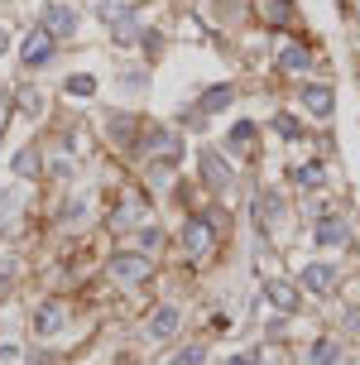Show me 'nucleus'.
I'll list each match as a JSON object with an SVG mask.
<instances>
[{
	"mask_svg": "<svg viewBox=\"0 0 360 365\" xmlns=\"http://www.w3.org/2000/svg\"><path fill=\"white\" fill-rule=\"evenodd\" d=\"M63 322H68V308H63V303H38V312H34V331L38 336L63 331Z\"/></svg>",
	"mask_w": 360,
	"mask_h": 365,
	"instance_id": "nucleus-8",
	"label": "nucleus"
},
{
	"mask_svg": "<svg viewBox=\"0 0 360 365\" xmlns=\"http://www.w3.org/2000/svg\"><path fill=\"white\" fill-rule=\"evenodd\" d=\"M5 120H10V91H0V130H5Z\"/></svg>",
	"mask_w": 360,
	"mask_h": 365,
	"instance_id": "nucleus-31",
	"label": "nucleus"
},
{
	"mask_svg": "<svg viewBox=\"0 0 360 365\" xmlns=\"http://www.w3.org/2000/svg\"><path fill=\"white\" fill-rule=\"evenodd\" d=\"M226 365H259V351H245V356H235V361H226Z\"/></svg>",
	"mask_w": 360,
	"mask_h": 365,
	"instance_id": "nucleus-32",
	"label": "nucleus"
},
{
	"mask_svg": "<svg viewBox=\"0 0 360 365\" xmlns=\"http://www.w3.org/2000/svg\"><path fill=\"white\" fill-rule=\"evenodd\" d=\"M110 274H115V279H125V284H144V279L154 274V259H144V255H135V250H125V255L110 259Z\"/></svg>",
	"mask_w": 360,
	"mask_h": 365,
	"instance_id": "nucleus-3",
	"label": "nucleus"
},
{
	"mask_svg": "<svg viewBox=\"0 0 360 365\" xmlns=\"http://www.w3.org/2000/svg\"><path fill=\"white\" fill-rule=\"evenodd\" d=\"M5 48H10V29H0V53H5Z\"/></svg>",
	"mask_w": 360,
	"mask_h": 365,
	"instance_id": "nucleus-34",
	"label": "nucleus"
},
{
	"mask_svg": "<svg viewBox=\"0 0 360 365\" xmlns=\"http://www.w3.org/2000/svg\"><path fill=\"white\" fill-rule=\"evenodd\" d=\"M53 43H58V38L48 34V29H29L24 48H19V63H24V68H38V63H48V58H53Z\"/></svg>",
	"mask_w": 360,
	"mask_h": 365,
	"instance_id": "nucleus-4",
	"label": "nucleus"
},
{
	"mask_svg": "<svg viewBox=\"0 0 360 365\" xmlns=\"http://www.w3.org/2000/svg\"><path fill=\"white\" fill-rule=\"evenodd\" d=\"M96 15L106 19V24H120V19L135 15V10H130V0H101V5H96Z\"/></svg>",
	"mask_w": 360,
	"mask_h": 365,
	"instance_id": "nucleus-19",
	"label": "nucleus"
},
{
	"mask_svg": "<svg viewBox=\"0 0 360 365\" xmlns=\"http://www.w3.org/2000/svg\"><path fill=\"white\" fill-rule=\"evenodd\" d=\"M346 327H356V331H360V308H351V312H346Z\"/></svg>",
	"mask_w": 360,
	"mask_h": 365,
	"instance_id": "nucleus-33",
	"label": "nucleus"
},
{
	"mask_svg": "<svg viewBox=\"0 0 360 365\" xmlns=\"http://www.w3.org/2000/svg\"><path fill=\"white\" fill-rule=\"evenodd\" d=\"M264 19H269V24H279V29H284L288 19H293V0H264Z\"/></svg>",
	"mask_w": 360,
	"mask_h": 365,
	"instance_id": "nucleus-20",
	"label": "nucleus"
},
{
	"mask_svg": "<svg viewBox=\"0 0 360 365\" xmlns=\"http://www.w3.org/2000/svg\"><path fill=\"white\" fill-rule=\"evenodd\" d=\"M231 140H235V149H245V140H254V125H250V120H235Z\"/></svg>",
	"mask_w": 360,
	"mask_h": 365,
	"instance_id": "nucleus-26",
	"label": "nucleus"
},
{
	"mask_svg": "<svg viewBox=\"0 0 360 365\" xmlns=\"http://www.w3.org/2000/svg\"><path fill=\"white\" fill-rule=\"evenodd\" d=\"M19 212V187H10V192H0V221H10Z\"/></svg>",
	"mask_w": 360,
	"mask_h": 365,
	"instance_id": "nucleus-25",
	"label": "nucleus"
},
{
	"mask_svg": "<svg viewBox=\"0 0 360 365\" xmlns=\"http://www.w3.org/2000/svg\"><path fill=\"white\" fill-rule=\"evenodd\" d=\"M254 212H259V226H279V217H284V202L274 197V192H259Z\"/></svg>",
	"mask_w": 360,
	"mask_h": 365,
	"instance_id": "nucleus-16",
	"label": "nucleus"
},
{
	"mask_svg": "<svg viewBox=\"0 0 360 365\" xmlns=\"http://www.w3.org/2000/svg\"><path fill=\"white\" fill-rule=\"evenodd\" d=\"M178 322H182V312H178V308H159V312H149V336H154V341H168V336L178 331Z\"/></svg>",
	"mask_w": 360,
	"mask_h": 365,
	"instance_id": "nucleus-12",
	"label": "nucleus"
},
{
	"mask_svg": "<svg viewBox=\"0 0 360 365\" xmlns=\"http://www.w3.org/2000/svg\"><path fill=\"white\" fill-rule=\"evenodd\" d=\"M336 361H341V341L336 336H322L317 346L307 351V365H336Z\"/></svg>",
	"mask_w": 360,
	"mask_h": 365,
	"instance_id": "nucleus-15",
	"label": "nucleus"
},
{
	"mask_svg": "<svg viewBox=\"0 0 360 365\" xmlns=\"http://www.w3.org/2000/svg\"><path fill=\"white\" fill-rule=\"evenodd\" d=\"M63 91H68V96H91V91H96V77H68V82H63Z\"/></svg>",
	"mask_w": 360,
	"mask_h": 365,
	"instance_id": "nucleus-23",
	"label": "nucleus"
},
{
	"mask_svg": "<svg viewBox=\"0 0 360 365\" xmlns=\"http://www.w3.org/2000/svg\"><path fill=\"white\" fill-rule=\"evenodd\" d=\"M231 96H235L231 82H216V87H207V91L197 96V110H202V115H216V110L231 106Z\"/></svg>",
	"mask_w": 360,
	"mask_h": 365,
	"instance_id": "nucleus-11",
	"label": "nucleus"
},
{
	"mask_svg": "<svg viewBox=\"0 0 360 365\" xmlns=\"http://www.w3.org/2000/svg\"><path fill=\"white\" fill-rule=\"evenodd\" d=\"M182 240H187V250H192V255H207V250H212V221H202V217H192L187 221V226H182Z\"/></svg>",
	"mask_w": 360,
	"mask_h": 365,
	"instance_id": "nucleus-9",
	"label": "nucleus"
},
{
	"mask_svg": "<svg viewBox=\"0 0 360 365\" xmlns=\"http://www.w3.org/2000/svg\"><path fill=\"white\" fill-rule=\"evenodd\" d=\"M312 236H317V245H346V240H351V226H346L341 217H322L312 226Z\"/></svg>",
	"mask_w": 360,
	"mask_h": 365,
	"instance_id": "nucleus-10",
	"label": "nucleus"
},
{
	"mask_svg": "<svg viewBox=\"0 0 360 365\" xmlns=\"http://www.w3.org/2000/svg\"><path fill=\"white\" fill-rule=\"evenodd\" d=\"M269 303L279 312H298V308H303V293L293 289L288 279H274V284H269Z\"/></svg>",
	"mask_w": 360,
	"mask_h": 365,
	"instance_id": "nucleus-13",
	"label": "nucleus"
},
{
	"mask_svg": "<svg viewBox=\"0 0 360 365\" xmlns=\"http://www.w3.org/2000/svg\"><path fill=\"white\" fill-rule=\"evenodd\" d=\"M15 173L19 178H38V173H43V154H38V145H24L15 154Z\"/></svg>",
	"mask_w": 360,
	"mask_h": 365,
	"instance_id": "nucleus-14",
	"label": "nucleus"
},
{
	"mask_svg": "<svg viewBox=\"0 0 360 365\" xmlns=\"http://www.w3.org/2000/svg\"><path fill=\"white\" fill-rule=\"evenodd\" d=\"M135 135H140L135 115H115V120H110V140H120L125 149H135Z\"/></svg>",
	"mask_w": 360,
	"mask_h": 365,
	"instance_id": "nucleus-17",
	"label": "nucleus"
},
{
	"mask_svg": "<svg viewBox=\"0 0 360 365\" xmlns=\"http://www.w3.org/2000/svg\"><path fill=\"white\" fill-rule=\"evenodd\" d=\"M0 361H5V365L19 361V346H15V341H0Z\"/></svg>",
	"mask_w": 360,
	"mask_h": 365,
	"instance_id": "nucleus-29",
	"label": "nucleus"
},
{
	"mask_svg": "<svg viewBox=\"0 0 360 365\" xmlns=\"http://www.w3.org/2000/svg\"><path fill=\"white\" fill-rule=\"evenodd\" d=\"M336 365H351V361H336Z\"/></svg>",
	"mask_w": 360,
	"mask_h": 365,
	"instance_id": "nucleus-35",
	"label": "nucleus"
},
{
	"mask_svg": "<svg viewBox=\"0 0 360 365\" xmlns=\"http://www.w3.org/2000/svg\"><path fill=\"white\" fill-rule=\"evenodd\" d=\"M322 164H303L298 168V173H293V182H298V187H303V192H312V187H322Z\"/></svg>",
	"mask_w": 360,
	"mask_h": 365,
	"instance_id": "nucleus-22",
	"label": "nucleus"
},
{
	"mask_svg": "<svg viewBox=\"0 0 360 365\" xmlns=\"http://www.w3.org/2000/svg\"><path fill=\"white\" fill-rule=\"evenodd\" d=\"M38 29H48L53 38H72L77 34V10L63 5V0H48V5L38 10Z\"/></svg>",
	"mask_w": 360,
	"mask_h": 365,
	"instance_id": "nucleus-1",
	"label": "nucleus"
},
{
	"mask_svg": "<svg viewBox=\"0 0 360 365\" xmlns=\"http://www.w3.org/2000/svg\"><path fill=\"white\" fill-rule=\"evenodd\" d=\"M140 240H144V250H154V245H159V226H144Z\"/></svg>",
	"mask_w": 360,
	"mask_h": 365,
	"instance_id": "nucleus-30",
	"label": "nucleus"
},
{
	"mask_svg": "<svg viewBox=\"0 0 360 365\" xmlns=\"http://www.w3.org/2000/svg\"><path fill=\"white\" fill-rule=\"evenodd\" d=\"M303 106L317 115V120H326L331 115V106H336V91L326 87V82H312V87H303Z\"/></svg>",
	"mask_w": 360,
	"mask_h": 365,
	"instance_id": "nucleus-7",
	"label": "nucleus"
},
{
	"mask_svg": "<svg viewBox=\"0 0 360 365\" xmlns=\"http://www.w3.org/2000/svg\"><path fill=\"white\" fill-rule=\"evenodd\" d=\"M15 101H19V110H24V115H38V110H43V91H38V87H19Z\"/></svg>",
	"mask_w": 360,
	"mask_h": 365,
	"instance_id": "nucleus-21",
	"label": "nucleus"
},
{
	"mask_svg": "<svg viewBox=\"0 0 360 365\" xmlns=\"http://www.w3.org/2000/svg\"><path fill=\"white\" fill-rule=\"evenodd\" d=\"M279 68H284V73H303L307 68V48H298V43L279 48Z\"/></svg>",
	"mask_w": 360,
	"mask_h": 365,
	"instance_id": "nucleus-18",
	"label": "nucleus"
},
{
	"mask_svg": "<svg viewBox=\"0 0 360 365\" xmlns=\"http://www.w3.org/2000/svg\"><path fill=\"white\" fill-rule=\"evenodd\" d=\"M279 135H288V140H298L303 130H298V120H293V115H279Z\"/></svg>",
	"mask_w": 360,
	"mask_h": 365,
	"instance_id": "nucleus-27",
	"label": "nucleus"
},
{
	"mask_svg": "<svg viewBox=\"0 0 360 365\" xmlns=\"http://www.w3.org/2000/svg\"><path fill=\"white\" fill-rule=\"evenodd\" d=\"M144 217H149V197H140V192H130V197H120L110 207V226H115V231H130V226H140Z\"/></svg>",
	"mask_w": 360,
	"mask_h": 365,
	"instance_id": "nucleus-2",
	"label": "nucleus"
},
{
	"mask_svg": "<svg viewBox=\"0 0 360 365\" xmlns=\"http://www.w3.org/2000/svg\"><path fill=\"white\" fill-rule=\"evenodd\" d=\"M336 279H341V269H336L331 259H317V264H307V269H303V289L307 293H331V289H336Z\"/></svg>",
	"mask_w": 360,
	"mask_h": 365,
	"instance_id": "nucleus-5",
	"label": "nucleus"
},
{
	"mask_svg": "<svg viewBox=\"0 0 360 365\" xmlns=\"http://www.w3.org/2000/svg\"><path fill=\"white\" fill-rule=\"evenodd\" d=\"M197 164H202V182H207V187H216V192L235 182V178H231V168H226V159H221V154H212V149H202Z\"/></svg>",
	"mask_w": 360,
	"mask_h": 365,
	"instance_id": "nucleus-6",
	"label": "nucleus"
},
{
	"mask_svg": "<svg viewBox=\"0 0 360 365\" xmlns=\"http://www.w3.org/2000/svg\"><path fill=\"white\" fill-rule=\"evenodd\" d=\"M202 361H207V346H202V341H192V346L178 351V361H173V365H202Z\"/></svg>",
	"mask_w": 360,
	"mask_h": 365,
	"instance_id": "nucleus-24",
	"label": "nucleus"
},
{
	"mask_svg": "<svg viewBox=\"0 0 360 365\" xmlns=\"http://www.w3.org/2000/svg\"><path fill=\"white\" fill-rule=\"evenodd\" d=\"M15 284V259H0V289H10Z\"/></svg>",
	"mask_w": 360,
	"mask_h": 365,
	"instance_id": "nucleus-28",
	"label": "nucleus"
}]
</instances>
